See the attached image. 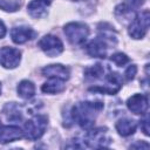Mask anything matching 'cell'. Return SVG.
Listing matches in <instances>:
<instances>
[{
	"label": "cell",
	"instance_id": "obj_27",
	"mask_svg": "<svg viewBox=\"0 0 150 150\" xmlns=\"http://www.w3.org/2000/svg\"><path fill=\"white\" fill-rule=\"evenodd\" d=\"M0 94H1V84H0Z\"/></svg>",
	"mask_w": 150,
	"mask_h": 150
},
{
	"label": "cell",
	"instance_id": "obj_5",
	"mask_svg": "<svg viewBox=\"0 0 150 150\" xmlns=\"http://www.w3.org/2000/svg\"><path fill=\"white\" fill-rule=\"evenodd\" d=\"M39 47L49 57H55V56L60 55L63 52V43H62V41L57 36L50 35V34L45 35L39 41Z\"/></svg>",
	"mask_w": 150,
	"mask_h": 150
},
{
	"label": "cell",
	"instance_id": "obj_26",
	"mask_svg": "<svg viewBox=\"0 0 150 150\" xmlns=\"http://www.w3.org/2000/svg\"><path fill=\"white\" fill-rule=\"evenodd\" d=\"M142 146H143L144 149H148V148H149V144H148L146 142H137L136 144L131 145V148H134V149H135V148H142Z\"/></svg>",
	"mask_w": 150,
	"mask_h": 150
},
{
	"label": "cell",
	"instance_id": "obj_19",
	"mask_svg": "<svg viewBox=\"0 0 150 150\" xmlns=\"http://www.w3.org/2000/svg\"><path fill=\"white\" fill-rule=\"evenodd\" d=\"M104 74V69L101 64H94L84 70V75L89 80H97Z\"/></svg>",
	"mask_w": 150,
	"mask_h": 150
},
{
	"label": "cell",
	"instance_id": "obj_15",
	"mask_svg": "<svg viewBox=\"0 0 150 150\" xmlns=\"http://www.w3.org/2000/svg\"><path fill=\"white\" fill-rule=\"evenodd\" d=\"M115 127H116L117 132H118L121 136L127 137V136L132 135V134L136 131L137 124H136V122H135L134 120L124 117V118L118 120V121L116 122V125H115Z\"/></svg>",
	"mask_w": 150,
	"mask_h": 150
},
{
	"label": "cell",
	"instance_id": "obj_25",
	"mask_svg": "<svg viewBox=\"0 0 150 150\" xmlns=\"http://www.w3.org/2000/svg\"><path fill=\"white\" fill-rule=\"evenodd\" d=\"M6 33H7V29H6V26H5V23L0 20V39H2L5 35H6Z\"/></svg>",
	"mask_w": 150,
	"mask_h": 150
},
{
	"label": "cell",
	"instance_id": "obj_6",
	"mask_svg": "<svg viewBox=\"0 0 150 150\" xmlns=\"http://www.w3.org/2000/svg\"><path fill=\"white\" fill-rule=\"evenodd\" d=\"M83 142L86 143V146L90 148H105L110 143V138L107 135L105 129H95L87 132V135L83 138Z\"/></svg>",
	"mask_w": 150,
	"mask_h": 150
},
{
	"label": "cell",
	"instance_id": "obj_20",
	"mask_svg": "<svg viewBox=\"0 0 150 150\" xmlns=\"http://www.w3.org/2000/svg\"><path fill=\"white\" fill-rule=\"evenodd\" d=\"M21 7V0H0V9L5 12H15Z\"/></svg>",
	"mask_w": 150,
	"mask_h": 150
},
{
	"label": "cell",
	"instance_id": "obj_22",
	"mask_svg": "<svg viewBox=\"0 0 150 150\" xmlns=\"http://www.w3.org/2000/svg\"><path fill=\"white\" fill-rule=\"evenodd\" d=\"M143 4H144V0H124V2H123L124 6H127L129 9H131L134 12L137 8H139Z\"/></svg>",
	"mask_w": 150,
	"mask_h": 150
},
{
	"label": "cell",
	"instance_id": "obj_24",
	"mask_svg": "<svg viewBox=\"0 0 150 150\" xmlns=\"http://www.w3.org/2000/svg\"><path fill=\"white\" fill-rule=\"evenodd\" d=\"M141 129L144 132V135H149V121H148V116H145L144 120L141 121Z\"/></svg>",
	"mask_w": 150,
	"mask_h": 150
},
{
	"label": "cell",
	"instance_id": "obj_1",
	"mask_svg": "<svg viewBox=\"0 0 150 150\" xmlns=\"http://www.w3.org/2000/svg\"><path fill=\"white\" fill-rule=\"evenodd\" d=\"M103 109V102L101 101H86L76 104L71 110L73 120L83 129H90L94 127L95 117Z\"/></svg>",
	"mask_w": 150,
	"mask_h": 150
},
{
	"label": "cell",
	"instance_id": "obj_18",
	"mask_svg": "<svg viewBox=\"0 0 150 150\" xmlns=\"http://www.w3.org/2000/svg\"><path fill=\"white\" fill-rule=\"evenodd\" d=\"M16 90H18V95L23 100H30L35 95V86L32 81L28 80H22L19 83Z\"/></svg>",
	"mask_w": 150,
	"mask_h": 150
},
{
	"label": "cell",
	"instance_id": "obj_9",
	"mask_svg": "<svg viewBox=\"0 0 150 150\" xmlns=\"http://www.w3.org/2000/svg\"><path fill=\"white\" fill-rule=\"evenodd\" d=\"M128 109L136 114V115H143L148 110V96L143 94H135L127 101Z\"/></svg>",
	"mask_w": 150,
	"mask_h": 150
},
{
	"label": "cell",
	"instance_id": "obj_4",
	"mask_svg": "<svg viewBox=\"0 0 150 150\" xmlns=\"http://www.w3.org/2000/svg\"><path fill=\"white\" fill-rule=\"evenodd\" d=\"M149 28V11H144L136 15L129 26V35L132 39H142Z\"/></svg>",
	"mask_w": 150,
	"mask_h": 150
},
{
	"label": "cell",
	"instance_id": "obj_14",
	"mask_svg": "<svg viewBox=\"0 0 150 150\" xmlns=\"http://www.w3.org/2000/svg\"><path fill=\"white\" fill-rule=\"evenodd\" d=\"M108 45L100 38H96L94 40H91L88 45H87V52L90 56L93 57H100V59H104L107 55V47Z\"/></svg>",
	"mask_w": 150,
	"mask_h": 150
},
{
	"label": "cell",
	"instance_id": "obj_16",
	"mask_svg": "<svg viewBox=\"0 0 150 150\" xmlns=\"http://www.w3.org/2000/svg\"><path fill=\"white\" fill-rule=\"evenodd\" d=\"M98 38L102 39L107 45H116V42H117L116 32L108 23L98 25Z\"/></svg>",
	"mask_w": 150,
	"mask_h": 150
},
{
	"label": "cell",
	"instance_id": "obj_28",
	"mask_svg": "<svg viewBox=\"0 0 150 150\" xmlns=\"http://www.w3.org/2000/svg\"><path fill=\"white\" fill-rule=\"evenodd\" d=\"M0 127H1V122H0Z\"/></svg>",
	"mask_w": 150,
	"mask_h": 150
},
{
	"label": "cell",
	"instance_id": "obj_3",
	"mask_svg": "<svg viewBox=\"0 0 150 150\" xmlns=\"http://www.w3.org/2000/svg\"><path fill=\"white\" fill-rule=\"evenodd\" d=\"M63 32L68 41L73 45H81L89 35V28L83 22H69L64 26Z\"/></svg>",
	"mask_w": 150,
	"mask_h": 150
},
{
	"label": "cell",
	"instance_id": "obj_11",
	"mask_svg": "<svg viewBox=\"0 0 150 150\" xmlns=\"http://www.w3.org/2000/svg\"><path fill=\"white\" fill-rule=\"evenodd\" d=\"M34 36H35V32L29 27L20 26V27H14L11 30V38H12L13 42L16 45H22V43L32 40Z\"/></svg>",
	"mask_w": 150,
	"mask_h": 150
},
{
	"label": "cell",
	"instance_id": "obj_2",
	"mask_svg": "<svg viewBox=\"0 0 150 150\" xmlns=\"http://www.w3.org/2000/svg\"><path fill=\"white\" fill-rule=\"evenodd\" d=\"M47 125L48 118L46 115H35L25 123L23 136L29 141H36L45 134Z\"/></svg>",
	"mask_w": 150,
	"mask_h": 150
},
{
	"label": "cell",
	"instance_id": "obj_13",
	"mask_svg": "<svg viewBox=\"0 0 150 150\" xmlns=\"http://www.w3.org/2000/svg\"><path fill=\"white\" fill-rule=\"evenodd\" d=\"M50 4L52 0H32L27 6V11L32 18L40 19L47 14V7Z\"/></svg>",
	"mask_w": 150,
	"mask_h": 150
},
{
	"label": "cell",
	"instance_id": "obj_17",
	"mask_svg": "<svg viewBox=\"0 0 150 150\" xmlns=\"http://www.w3.org/2000/svg\"><path fill=\"white\" fill-rule=\"evenodd\" d=\"M66 88L64 81L60 79H49V81L45 82L41 87V90L46 94H59L62 93Z\"/></svg>",
	"mask_w": 150,
	"mask_h": 150
},
{
	"label": "cell",
	"instance_id": "obj_7",
	"mask_svg": "<svg viewBox=\"0 0 150 150\" xmlns=\"http://www.w3.org/2000/svg\"><path fill=\"white\" fill-rule=\"evenodd\" d=\"M21 53L16 48L2 47L0 48V66L7 69H14L19 66Z\"/></svg>",
	"mask_w": 150,
	"mask_h": 150
},
{
	"label": "cell",
	"instance_id": "obj_12",
	"mask_svg": "<svg viewBox=\"0 0 150 150\" xmlns=\"http://www.w3.org/2000/svg\"><path fill=\"white\" fill-rule=\"evenodd\" d=\"M42 74L49 79H60L67 81L69 79V69L62 64H49L42 69Z\"/></svg>",
	"mask_w": 150,
	"mask_h": 150
},
{
	"label": "cell",
	"instance_id": "obj_21",
	"mask_svg": "<svg viewBox=\"0 0 150 150\" xmlns=\"http://www.w3.org/2000/svg\"><path fill=\"white\" fill-rule=\"evenodd\" d=\"M111 61L115 64L122 67V66H124L125 63L129 62V57L124 53H115L114 55H111Z\"/></svg>",
	"mask_w": 150,
	"mask_h": 150
},
{
	"label": "cell",
	"instance_id": "obj_8",
	"mask_svg": "<svg viewBox=\"0 0 150 150\" xmlns=\"http://www.w3.org/2000/svg\"><path fill=\"white\" fill-rule=\"evenodd\" d=\"M122 87V79L120 74L110 71L105 76V84L103 87H93L89 90L90 91H100V93H107L109 95L116 94Z\"/></svg>",
	"mask_w": 150,
	"mask_h": 150
},
{
	"label": "cell",
	"instance_id": "obj_10",
	"mask_svg": "<svg viewBox=\"0 0 150 150\" xmlns=\"http://www.w3.org/2000/svg\"><path fill=\"white\" fill-rule=\"evenodd\" d=\"M22 137H23V131L16 125L0 127V143L2 144L19 141Z\"/></svg>",
	"mask_w": 150,
	"mask_h": 150
},
{
	"label": "cell",
	"instance_id": "obj_23",
	"mask_svg": "<svg viewBox=\"0 0 150 150\" xmlns=\"http://www.w3.org/2000/svg\"><path fill=\"white\" fill-rule=\"evenodd\" d=\"M136 73H137V68H136V66H135V64H131V66H129V67L127 68L125 73H124V76H125L127 81H131V80L135 77Z\"/></svg>",
	"mask_w": 150,
	"mask_h": 150
}]
</instances>
